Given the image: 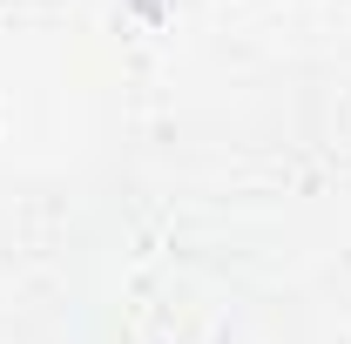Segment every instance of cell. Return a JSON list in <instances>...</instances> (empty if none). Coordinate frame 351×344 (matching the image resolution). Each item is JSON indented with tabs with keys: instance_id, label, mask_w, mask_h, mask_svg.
Returning a JSON list of instances; mask_svg holds the SVG:
<instances>
[]
</instances>
